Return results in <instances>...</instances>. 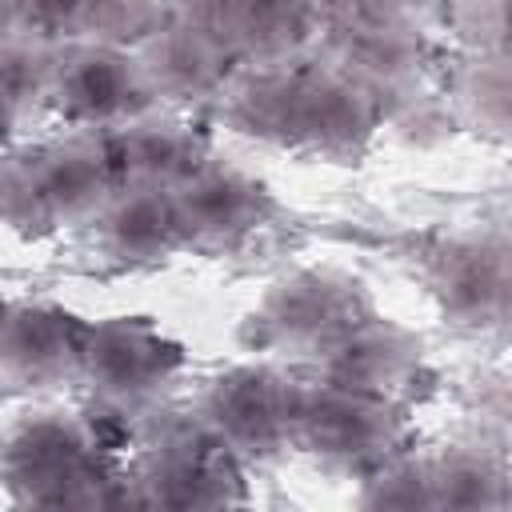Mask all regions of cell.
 I'll list each match as a JSON object with an SVG mask.
<instances>
[{
	"instance_id": "6da1fadb",
	"label": "cell",
	"mask_w": 512,
	"mask_h": 512,
	"mask_svg": "<svg viewBox=\"0 0 512 512\" xmlns=\"http://www.w3.org/2000/svg\"><path fill=\"white\" fill-rule=\"evenodd\" d=\"M116 184L120 172L104 136L76 132L68 140L16 148L0 156V220L20 236L88 224Z\"/></svg>"
},
{
	"instance_id": "7a4b0ae2",
	"label": "cell",
	"mask_w": 512,
	"mask_h": 512,
	"mask_svg": "<svg viewBox=\"0 0 512 512\" xmlns=\"http://www.w3.org/2000/svg\"><path fill=\"white\" fill-rule=\"evenodd\" d=\"M404 404L332 376L296 380L292 448L340 476H368L404 448Z\"/></svg>"
},
{
	"instance_id": "3957f363",
	"label": "cell",
	"mask_w": 512,
	"mask_h": 512,
	"mask_svg": "<svg viewBox=\"0 0 512 512\" xmlns=\"http://www.w3.org/2000/svg\"><path fill=\"white\" fill-rule=\"evenodd\" d=\"M0 480L20 504H108L112 472L96 432L64 412H40L16 424L0 444Z\"/></svg>"
},
{
	"instance_id": "277c9868",
	"label": "cell",
	"mask_w": 512,
	"mask_h": 512,
	"mask_svg": "<svg viewBox=\"0 0 512 512\" xmlns=\"http://www.w3.org/2000/svg\"><path fill=\"white\" fill-rule=\"evenodd\" d=\"M368 316L372 300L360 280L328 268H304L264 292L252 312V340L276 356L320 360Z\"/></svg>"
},
{
	"instance_id": "5b68a950",
	"label": "cell",
	"mask_w": 512,
	"mask_h": 512,
	"mask_svg": "<svg viewBox=\"0 0 512 512\" xmlns=\"http://www.w3.org/2000/svg\"><path fill=\"white\" fill-rule=\"evenodd\" d=\"M184 372V348L148 316L88 320L80 384L112 412H136Z\"/></svg>"
},
{
	"instance_id": "8992f818",
	"label": "cell",
	"mask_w": 512,
	"mask_h": 512,
	"mask_svg": "<svg viewBox=\"0 0 512 512\" xmlns=\"http://www.w3.org/2000/svg\"><path fill=\"white\" fill-rule=\"evenodd\" d=\"M48 108L76 132L112 136L156 108L136 52L96 40H68L56 52Z\"/></svg>"
},
{
	"instance_id": "52a82bcc",
	"label": "cell",
	"mask_w": 512,
	"mask_h": 512,
	"mask_svg": "<svg viewBox=\"0 0 512 512\" xmlns=\"http://www.w3.org/2000/svg\"><path fill=\"white\" fill-rule=\"evenodd\" d=\"M196 416L240 464H272L292 448L296 380L272 364L228 368L208 384Z\"/></svg>"
},
{
	"instance_id": "ba28073f",
	"label": "cell",
	"mask_w": 512,
	"mask_h": 512,
	"mask_svg": "<svg viewBox=\"0 0 512 512\" xmlns=\"http://www.w3.org/2000/svg\"><path fill=\"white\" fill-rule=\"evenodd\" d=\"M240 460L196 420L160 428L140 464V500L164 508H220L240 504Z\"/></svg>"
},
{
	"instance_id": "9c48e42d",
	"label": "cell",
	"mask_w": 512,
	"mask_h": 512,
	"mask_svg": "<svg viewBox=\"0 0 512 512\" xmlns=\"http://www.w3.org/2000/svg\"><path fill=\"white\" fill-rule=\"evenodd\" d=\"M424 280L444 320H452L464 332H492L508 316V240L500 232L448 236L428 252Z\"/></svg>"
},
{
	"instance_id": "30bf717a",
	"label": "cell",
	"mask_w": 512,
	"mask_h": 512,
	"mask_svg": "<svg viewBox=\"0 0 512 512\" xmlns=\"http://www.w3.org/2000/svg\"><path fill=\"white\" fill-rule=\"evenodd\" d=\"M172 200L184 248L200 252H236L256 232H264L276 212V200L260 176L212 156L172 188Z\"/></svg>"
},
{
	"instance_id": "8fae6325",
	"label": "cell",
	"mask_w": 512,
	"mask_h": 512,
	"mask_svg": "<svg viewBox=\"0 0 512 512\" xmlns=\"http://www.w3.org/2000/svg\"><path fill=\"white\" fill-rule=\"evenodd\" d=\"M384 128V100L332 64L300 68L292 144L324 160H356Z\"/></svg>"
},
{
	"instance_id": "7c38bea8",
	"label": "cell",
	"mask_w": 512,
	"mask_h": 512,
	"mask_svg": "<svg viewBox=\"0 0 512 512\" xmlns=\"http://www.w3.org/2000/svg\"><path fill=\"white\" fill-rule=\"evenodd\" d=\"M144 80L152 88L156 104L172 108H200L224 96V88L236 76L240 56L228 48V40L196 20L172 16L140 52H136Z\"/></svg>"
},
{
	"instance_id": "4fadbf2b",
	"label": "cell",
	"mask_w": 512,
	"mask_h": 512,
	"mask_svg": "<svg viewBox=\"0 0 512 512\" xmlns=\"http://www.w3.org/2000/svg\"><path fill=\"white\" fill-rule=\"evenodd\" d=\"M88 320L60 304H8L0 320V376L12 388L48 392L80 380Z\"/></svg>"
},
{
	"instance_id": "5bb4252c",
	"label": "cell",
	"mask_w": 512,
	"mask_h": 512,
	"mask_svg": "<svg viewBox=\"0 0 512 512\" xmlns=\"http://www.w3.org/2000/svg\"><path fill=\"white\" fill-rule=\"evenodd\" d=\"M332 68L348 72L380 100L404 96L428 60L424 32L404 16V8L368 12V16H332Z\"/></svg>"
},
{
	"instance_id": "9a60e30c",
	"label": "cell",
	"mask_w": 512,
	"mask_h": 512,
	"mask_svg": "<svg viewBox=\"0 0 512 512\" xmlns=\"http://www.w3.org/2000/svg\"><path fill=\"white\" fill-rule=\"evenodd\" d=\"M88 224H92L96 252L120 268L164 264L184 248L176 200L168 188L120 180L116 192L100 204V212Z\"/></svg>"
},
{
	"instance_id": "2e32d148",
	"label": "cell",
	"mask_w": 512,
	"mask_h": 512,
	"mask_svg": "<svg viewBox=\"0 0 512 512\" xmlns=\"http://www.w3.org/2000/svg\"><path fill=\"white\" fill-rule=\"evenodd\" d=\"M332 24L328 0H228L220 36L240 64H292Z\"/></svg>"
},
{
	"instance_id": "e0dca14e",
	"label": "cell",
	"mask_w": 512,
	"mask_h": 512,
	"mask_svg": "<svg viewBox=\"0 0 512 512\" xmlns=\"http://www.w3.org/2000/svg\"><path fill=\"white\" fill-rule=\"evenodd\" d=\"M316 364H320V376L400 400L424 368V344L416 332L368 316L352 332H344Z\"/></svg>"
},
{
	"instance_id": "ac0fdd59",
	"label": "cell",
	"mask_w": 512,
	"mask_h": 512,
	"mask_svg": "<svg viewBox=\"0 0 512 512\" xmlns=\"http://www.w3.org/2000/svg\"><path fill=\"white\" fill-rule=\"evenodd\" d=\"M108 148H112V160H116V172L120 180L128 184H152V188H176L184 184L212 152H208V140L180 124V120H164V116H152L144 112L140 120L116 128L112 136H104Z\"/></svg>"
},
{
	"instance_id": "d6986e66",
	"label": "cell",
	"mask_w": 512,
	"mask_h": 512,
	"mask_svg": "<svg viewBox=\"0 0 512 512\" xmlns=\"http://www.w3.org/2000/svg\"><path fill=\"white\" fill-rule=\"evenodd\" d=\"M432 468V508H504L508 476L504 464L480 444L448 448L428 460Z\"/></svg>"
},
{
	"instance_id": "ffe728a7",
	"label": "cell",
	"mask_w": 512,
	"mask_h": 512,
	"mask_svg": "<svg viewBox=\"0 0 512 512\" xmlns=\"http://www.w3.org/2000/svg\"><path fill=\"white\" fill-rule=\"evenodd\" d=\"M56 52H60V44H48V40H36L24 32H12L0 40V92L20 120L36 108H48Z\"/></svg>"
},
{
	"instance_id": "44dd1931",
	"label": "cell",
	"mask_w": 512,
	"mask_h": 512,
	"mask_svg": "<svg viewBox=\"0 0 512 512\" xmlns=\"http://www.w3.org/2000/svg\"><path fill=\"white\" fill-rule=\"evenodd\" d=\"M172 16H176L172 0H92L84 32L76 40H96L108 48L140 52Z\"/></svg>"
},
{
	"instance_id": "7402d4cb",
	"label": "cell",
	"mask_w": 512,
	"mask_h": 512,
	"mask_svg": "<svg viewBox=\"0 0 512 512\" xmlns=\"http://www.w3.org/2000/svg\"><path fill=\"white\" fill-rule=\"evenodd\" d=\"M460 104L472 124L504 136L508 128V56L504 52H472L460 76Z\"/></svg>"
},
{
	"instance_id": "603a6c76",
	"label": "cell",
	"mask_w": 512,
	"mask_h": 512,
	"mask_svg": "<svg viewBox=\"0 0 512 512\" xmlns=\"http://www.w3.org/2000/svg\"><path fill=\"white\" fill-rule=\"evenodd\" d=\"M368 508H432V468L428 460L412 456H392L376 472L364 476V496Z\"/></svg>"
},
{
	"instance_id": "cb8c5ba5",
	"label": "cell",
	"mask_w": 512,
	"mask_h": 512,
	"mask_svg": "<svg viewBox=\"0 0 512 512\" xmlns=\"http://www.w3.org/2000/svg\"><path fill=\"white\" fill-rule=\"evenodd\" d=\"M92 0H16V32L48 40V44H68L84 32Z\"/></svg>"
},
{
	"instance_id": "d4e9b609",
	"label": "cell",
	"mask_w": 512,
	"mask_h": 512,
	"mask_svg": "<svg viewBox=\"0 0 512 512\" xmlns=\"http://www.w3.org/2000/svg\"><path fill=\"white\" fill-rule=\"evenodd\" d=\"M452 28L472 52H504V0H456Z\"/></svg>"
},
{
	"instance_id": "484cf974",
	"label": "cell",
	"mask_w": 512,
	"mask_h": 512,
	"mask_svg": "<svg viewBox=\"0 0 512 512\" xmlns=\"http://www.w3.org/2000/svg\"><path fill=\"white\" fill-rule=\"evenodd\" d=\"M332 16H368V12H388L400 8V0H328Z\"/></svg>"
},
{
	"instance_id": "4316f807",
	"label": "cell",
	"mask_w": 512,
	"mask_h": 512,
	"mask_svg": "<svg viewBox=\"0 0 512 512\" xmlns=\"http://www.w3.org/2000/svg\"><path fill=\"white\" fill-rule=\"evenodd\" d=\"M16 124H20V116L12 112V104H8V100H4V92H0V144L12 136V128H16Z\"/></svg>"
},
{
	"instance_id": "83f0119b",
	"label": "cell",
	"mask_w": 512,
	"mask_h": 512,
	"mask_svg": "<svg viewBox=\"0 0 512 512\" xmlns=\"http://www.w3.org/2000/svg\"><path fill=\"white\" fill-rule=\"evenodd\" d=\"M16 32V0H0V40Z\"/></svg>"
},
{
	"instance_id": "f1b7e54d",
	"label": "cell",
	"mask_w": 512,
	"mask_h": 512,
	"mask_svg": "<svg viewBox=\"0 0 512 512\" xmlns=\"http://www.w3.org/2000/svg\"><path fill=\"white\" fill-rule=\"evenodd\" d=\"M4 312H8V300H4V292H0V320H4Z\"/></svg>"
}]
</instances>
